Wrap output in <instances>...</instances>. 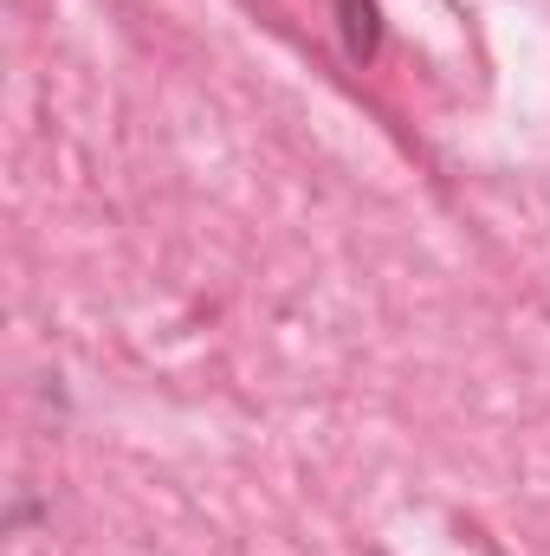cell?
<instances>
[{
    "mask_svg": "<svg viewBox=\"0 0 550 556\" xmlns=\"http://www.w3.org/2000/svg\"><path fill=\"white\" fill-rule=\"evenodd\" d=\"M337 13H343V52H350L357 65H370L376 46H383V13H376V0H337Z\"/></svg>",
    "mask_w": 550,
    "mask_h": 556,
    "instance_id": "obj_1",
    "label": "cell"
}]
</instances>
